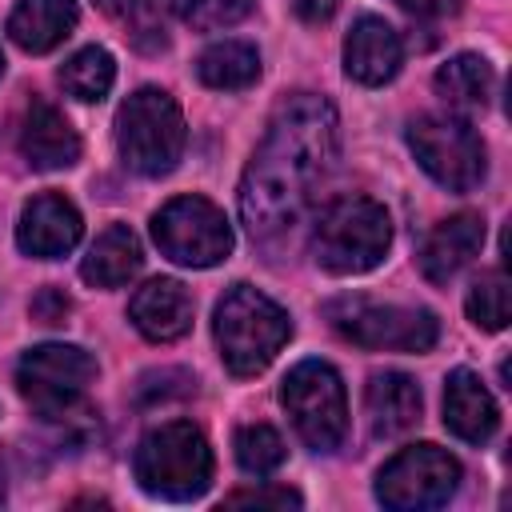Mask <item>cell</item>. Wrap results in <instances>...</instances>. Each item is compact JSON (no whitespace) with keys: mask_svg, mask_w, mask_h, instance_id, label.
Instances as JSON below:
<instances>
[{"mask_svg":"<svg viewBox=\"0 0 512 512\" xmlns=\"http://www.w3.org/2000/svg\"><path fill=\"white\" fill-rule=\"evenodd\" d=\"M340 156L336 108L316 92H292L268 120V132L240 180V220L252 240L276 248L304 224L320 180Z\"/></svg>","mask_w":512,"mask_h":512,"instance_id":"cell-1","label":"cell"},{"mask_svg":"<svg viewBox=\"0 0 512 512\" xmlns=\"http://www.w3.org/2000/svg\"><path fill=\"white\" fill-rule=\"evenodd\" d=\"M212 328H216V344L232 376L264 372L292 336L288 312L264 292H256L252 284H232L224 292V300L216 304Z\"/></svg>","mask_w":512,"mask_h":512,"instance_id":"cell-2","label":"cell"},{"mask_svg":"<svg viewBox=\"0 0 512 512\" xmlns=\"http://www.w3.org/2000/svg\"><path fill=\"white\" fill-rule=\"evenodd\" d=\"M132 472L148 496L192 500L212 484V448L192 420H168L140 440Z\"/></svg>","mask_w":512,"mask_h":512,"instance_id":"cell-3","label":"cell"},{"mask_svg":"<svg viewBox=\"0 0 512 512\" xmlns=\"http://www.w3.org/2000/svg\"><path fill=\"white\" fill-rule=\"evenodd\" d=\"M388 244H392V220L384 204H376L372 196L336 200L316 220V232H312L316 264L332 276H356V272L376 268Z\"/></svg>","mask_w":512,"mask_h":512,"instance_id":"cell-4","label":"cell"},{"mask_svg":"<svg viewBox=\"0 0 512 512\" xmlns=\"http://www.w3.org/2000/svg\"><path fill=\"white\" fill-rule=\"evenodd\" d=\"M116 148L124 164L140 176H164L184 152L180 104L160 88L132 92L116 112Z\"/></svg>","mask_w":512,"mask_h":512,"instance_id":"cell-5","label":"cell"},{"mask_svg":"<svg viewBox=\"0 0 512 512\" xmlns=\"http://www.w3.org/2000/svg\"><path fill=\"white\" fill-rule=\"evenodd\" d=\"M280 400L292 416V428L312 452H336L348 432V400L332 364L300 360L280 388Z\"/></svg>","mask_w":512,"mask_h":512,"instance_id":"cell-6","label":"cell"},{"mask_svg":"<svg viewBox=\"0 0 512 512\" xmlns=\"http://www.w3.org/2000/svg\"><path fill=\"white\" fill-rule=\"evenodd\" d=\"M332 328L372 352H428L440 336V324L428 308H400V304H372V300H332L328 308Z\"/></svg>","mask_w":512,"mask_h":512,"instance_id":"cell-7","label":"cell"},{"mask_svg":"<svg viewBox=\"0 0 512 512\" xmlns=\"http://www.w3.org/2000/svg\"><path fill=\"white\" fill-rule=\"evenodd\" d=\"M156 248L184 268H212L232 252V228L224 212L204 196H176L152 216Z\"/></svg>","mask_w":512,"mask_h":512,"instance_id":"cell-8","label":"cell"},{"mask_svg":"<svg viewBox=\"0 0 512 512\" xmlns=\"http://www.w3.org/2000/svg\"><path fill=\"white\" fill-rule=\"evenodd\" d=\"M92 376H96V360L76 344L28 348L16 364V388L44 420L72 416V408L84 396V388L92 384Z\"/></svg>","mask_w":512,"mask_h":512,"instance_id":"cell-9","label":"cell"},{"mask_svg":"<svg viewBox=\"0 0 512 512\" xmlns=\"http://www.w3.org/2000/svg\"><path fill=\"white\" fill-rule=\"evenodd\" d=\"M408 148L448 192H472L484 180V144L456 116H420L408 124Z\"/></svg>","mask_w":512,"mask_h":512,"instance_id":"cell-10","label":"cell"},{"mask_svg":"<svg viewBox=\"0 0 512 512\" xmlns=\"http://www.w3.org/2000/svg\"><path fill=\"white\" fill-rule=\"evenodd\" d=\"M460 484V464L436 444L400 448L376 476V500L396 512H420L444 504Z\"/></svg>","mask_w":512,"mask_h":512,"instance_id":"cell-11","label":"cell"},{"mask_svg":"<svg viewBox=\"0 0 512 512\" xmlns=\"http://www.w3.org/2000/svg\"><path fill=\"white\" fill-rule=\"evenodd\" d=\"M80 232H84V224H80V212L72 208V200H64L60 192H40L20 212L16 244H20V252H28L36 260H56L76 248Z\"/></svg>","mask_w":512,"mask_h":512,"instance_id":"cell-12","label":"cell"},{"mask_svg":"<svg viewBox=\"0 0 512 512\" xmlns=\"http://www.w3.org/2000/svg\"><path fill=\"white\" fill-rule=\"evenodd\" d=\"M20 156L40 172L72 168L80 160V136L56 104L32 100L20 120Z\"/></svg>","mask_w":512,"mask_h":512,"instance_id":"cell-13","label":"cell"},{"mask_svg":"<svg viewBox=\"0 0 512 512\" xmlns=\"http://www.w3.org/2000/svg\"><path fill=\"white\" fill-rule=\"evenodd\" d=\"M400 60H404V44H400V32L380 20V16H360L344 40V72L356 80V84H388L396 72H400Z\"/></svg>","mask_w":512,"mask_h":512,"instance_id":"cell-14","label":"cell"},{"mask_svg":"<svg viewBox=\"0 0 512 512\" xmlns=\"http://www.w3.org/2000/svg\"><path fill=\"white\" fill-rule=\"evenodd\" d=\"M128 316L148 340L168 344V340H180L192 328V296L180 280L156 276L144 288H136V296L128 304Z\"/></svg>","mask_w":512,"mask_h":512,"instance_id":"cell-15","label":"cell"},{"mask_svg":"<svg viewBox=\"0 0 512 512\" xmlns=\"http://www.w3.org/2000/svg\"><path fill=\"white\" fill-rule=\"evenodd\" d=\"M480 244H484V220L476 212H456L428 232L420 248V272L432 284H448L480 252Z\"/></svg>","mask_w":512,"mask_h":512,"instance_id":"cell-16","label":"cell"},{"mask_svg":"<svg viewBox=\"0 0 512 512\" xmlns=\"http://www.w3.org/2000/svg\"><path fill=\"white\" fill-rule=\"evenodd\" d=\"M444 424L452 436H460L464 444H484L492 440L496 424H500V412H496V400L488 396V388L480 384L476 372L468 368H456L444 384Z\"/></svg>","mask_w":512,"mask_h":512,"instance_id":"cell-17","label":"cell"},{"mask_svg":"<svg viewBox=\"0 0 512 512\" xmlns=\"http://www.w3.org/2000/svg\"><path fill=\"white\" fill-rule=\"evenodd\" d=\"M76 20V0H20L8 16V36L24 52H52L64 36H72Z\"/></svg>","mask_w":512,"mask_h":512,"instance_id":"cell-18","label":"cell"},{"mask_svg":"<svg viewBox=\"0 0 512 512\" xmlns=\"http://www.w3.org/2000/svg\"><path fill=\"white\" fill-rule=\"evenodd\" d=\"M364 408L376 436H400L420 420V388L404 372H376L368 380Z\"/></svg>","mask_w":512,"mask_h":512,"instance_id":"cell-19","label":"cell"},{"mask_svg":"<svg viewBox=\"0 0 512 512\" xmlns=\"http://www.w3.org/2000/svg\"><path fill=\"white\" fill-rule=\"evenodd\" d=\"M140 264H144V252H140L136 232L128 224H112L88 248L84 264H80V276L92 288H120L140 272Z\"/></svg>","mask_w":512,"mask_h":512,"instance_id":"cell-20","label":"cell"},{"mask_svg":"<svg viewBox=\"0 0 512 512\" xmlns=\"http://www.w3.org/2000/svg\"><path fill=\"white\" fill-rule=\"evenodd\" d=\"M492 88H496V76H492V64L484 56H452L448 64H440L436 72V92L444 96L448 108L456 112H480L488 108L492 100Z\"/></svg>","mask_w":512,"mask_h":512,"instance_id":"cell-21","label":"cell"},{"mask_svg":"<svg viewBox=\"0 0 512 512\" xmlns=\"http://www.w3.org/2000/svg\"><path fill=\"white\" fill-rule=\"evenodd\" d=\"M196 76H200L208 88L236 92V88H248V84L260 76V56H256V48L244 44V40H220V44H212V48L200 52Z\"/></svg>","mask_w":512,"mask_h":512,"instance_id":"cell-22","label":"cell"},{"mask_svg":"<svg viewBox=\"0 0 512 512\" xmlns=\"http://www.w3.org/2000/svg\"><path fill=\"white\" fill-rule=\"evenodd\" d=\"M112 80H116V64H112V52L100 48V44L80 48V52L68 56L64 68H60V84H64V92H68L72 100H84V104L104 100L108 88H112Z\"/></svg>","mask_w":512,"mask_h":512,"instance_id":"cell-23","label":"cell"},{"mask_svg":"<svg viewBox=\"0 0 512 512\" xmlns=\"http://www.w3.org/2000/svg\"><path fill=\"white\" fill-rule=\"evenodd\" d=\"M100 12H108L120 28H128L132 44L144 52H160L168 44L164 32V4L160 0H96Z\"/></svg>","mask_w":512,"mask_h":512,"instance_id":"cell-24","label":"cell"},{"mask_svg":"<svg viewBox=\"0 0 512 512\" xmlns=\"http://www.w3.org/2000/svg\"><path fill=\"white\" fill-rule=\"evenodd\" d=\"M236 460L248 476H272L284 464V440L268 424H244L236 432Z\"/></svg>","mask_w":512,"mask_h":512,"instance_id":"cell-25","label":"cell"},{"mask_svg":"<svg viewBox=\"0 0 512 512\" xmlns=\"http://www.w3.org/2000/svg\"><path fill=\"white\" fill-rule=\"evenodd\" d=\"M464 308H468V320H472V324H480V328H488V332H500V328L508 324V280H504V272L480 276V280L472 284Z\"/></svg>","mask_w":512,"mask_h":512,"instance_id":"cell-26","label":"cell"},{"mask_svg":"<svg viewBox=\"0 0 512 512\" xmlns=\"http://www.w3.org/2000/svg\"><path fill=\"white\" fill-rule=\"evenodd\" d=\"M180 20L200 28V32H216V28H228L236 20H244L252 12L256 0H172Z\"/></svg>","mask_w":512,"mask_h":512,"instance_id":"cell-27","label":"cell"},{"mask_svg":"<svg viewBox=\"0 0 512 512\" xmlns=\"http://www.w3.org/2000/svg\"><path fill=\"white\" fill-rule=\"evenodd\" d=\"M224 504H256V508H300V496L292 488H244L224 496Z\"/></svg>","mask_w":512,"mask_h":512,"instance_id":"cell-28","label":"cell"},{"mask_svg":"<svg viewBox=\"0 0 512 512\" xmlns=\"http://www.w3.org/2000/svg\"><path fill=\"white\" fill-rule=\"evenodd\" d=\"M68 312H72V300H68L60 288H40V292L32 296V316H36L40 324H64Z\"/></svg>","mask_w":512,"mask_h":512,"instance_id":"cell-29","label":"cell"},{"mask_svg":"<svg viewBox=\"0 0 512 512\" xmlns=\"http://www.w3.org/2000/svg\"><path fill=\"white\" fill-rule=\"evenodd\" d=\"M408 16H420V20H440V16H452L460 12V0H396Z\"/></svg>","mask_w":512,"mask_h":512,"instance_id":"cell-30","label":"cell"},{"mask_svg":"<svg viewBox=\"0 0 512 512\" xmlns=\"http://www.w3.org/2000/svg\"><path fill=\"white\" fill-rule=\"evenodd\" d=\"M332 12H336V0H296V16L304 24H324L332 20Z\"/></svg>","mask_w":512,"mask_h":512,"instance_id":"cell-31","label":"cell"},{"mask_svg":"<svg viewBox=\"0 0 512 512\" xmlns=\"http://www.w3.org/2000/svg\"><path fill=\"white\" fill-rule=\"evenodd\" d=\"M0 504H4V472H0Z\"/></svg>","mask_w":512,"mask_h":512,"instance_id":"cell-32","label":"cell"},{"mask_svg":"<svg viewBox=\"0 0 512 512\" xmlns=\"http://www.w3.org/2000/svg\"><path fill=\"white\" fill-rule=\"evenodd\" d=\"M0 72H4V52H0Z\"/></svg>","mask_w":512,"mask_h":512,"instance_id":"cell-33","label":"cell"}]
</instances>
